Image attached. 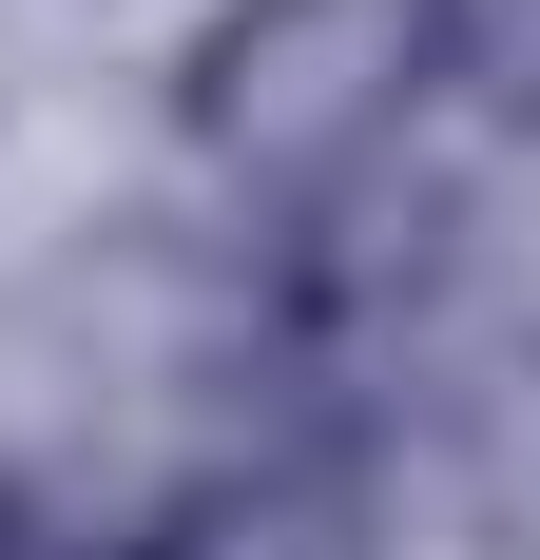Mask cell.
Here are the masks:
<instances>
[{"mask_svg": "<svg viewBox=\"0 0 540 560\" xmlns=\"http://www.w3.org/2000/svg\"><path fill=\"white\" fill-rule=\"evenodd\" d=\"M463 97V0H213L174 58V136L251 213H348Z\"/></svg>", "mask_w": 540, "mask_h": 560, "instance_id": "obj_1", "label": "cell"}, {"mask_svg": "<svg viewBox=\"0 0 540 560\" xmlns=\"http://www.w3.org/2000/svg\"><path fill=\"white\" fill-rule=\"evenodd\" d=\"M136 560H386V541H367V483H348V464L251 445V464H213V483H174Z\"/></svg>", "mask_w": 540, "mask_h": 560, "instance_id": "obj_2", "label": "cell"}, {"mask_svg": "<svg viewBox=\"0 0 540 560\" xmlns=\"http://www.w3.org/2000/svg\"><path fill=\"white\" fill-rule=\"evenodd\" d=\"M0 560H39V541H20V503H0Z\"/></svg>", "mask_w": 540, "mask_h": 560, "instance_id": "obj_3", "label": "cell"}]
</instances>
